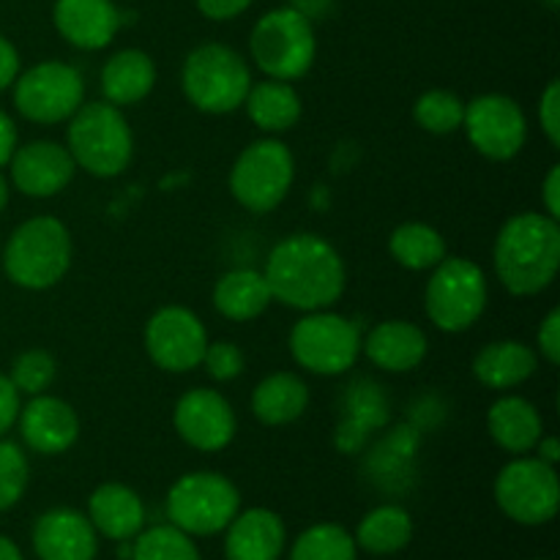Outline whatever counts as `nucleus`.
Returning <instances> with one entry per match:
<instances>
[{
  "instance_id": "obj_8",
  "label": "nucleus",
  "mask_w": 560,
  "mask_h": 560,
  "mask_svg": "<svg viewBox=\"0 0 560 560\" xmlns=\"http://www.w3.org/2000/svg\"><path fill=\"white\" fill-rule=\"evenodd\" d=\"M241 512V492L217 470H195L170 487L167 520L178 530L195 536L222 534Z\"/></svg>"
},
{
  "instance_id": "obj_32",
  "label": "nucleus",
  "mask_w": 560,
  "mask_h": 560,
  "mask_svg": "<svg viewBox=\"0 0 560 560\" xmlns=\"http://www.w3.org/2000/svg\"><path fill=\"white\" fill-rule=\"evenodd\" d=\"M131 560H202L195 539L175 525L142 528L131 539Z\"/></svg>"
},
{
  "instance_id": "obj_26",
  "label": "nucleus",
  "mask_w": 560,
  "mask_h": 560,
  "mask_svg": "<svg viewBox=\"0 0 560 560\" xmlns=\"http://www.w3.org/2000/svg\"><path fill=\"white\" fill-rule=\"evenodd\" d=\"M271 304V288L262 271H255V268H233L213 284V306L219 315L233 323L255 320Z\"/></svg>"
},
{
  "instance_id": "obj_2",
  "label": "nucleus",
  "mask_w": 560,
  "mask_h": 560,
  "mask_svg": "<svg viewBox=\"0 0 560 560\" xmlns=\"http://www.w3.org/2000/svg\"><path fill=\"white\" fill-rule=\"evenodd\" d=\"M492 266L503 288L520 299L539 295L560 268V224L547 213L523 211L503 222L492 246Z\"/></svg>"
},
{
  "instance_id": "obj_19",
  "label": "nucleus",
  "mask_w": 560,
  "mask_h": 560,
  "mask_svg": "<svg viewBox=\"0 0 560 560\" xmlns=\"http://www.w3.org/2000/svg\"><path fill=\"white\" fill-rule=\"evenodd\" d=\"M52 20L60 36L85 52L109 47L124 22L113 0H55Z\"/></svg>"
},
{
  "instance_id": "obj_24",
  "label": "nucleus",
  "mask_w": 560,
  "mask_h": 560,
  "mask_svg": "<svg viewBox=\"0 0 560 560\" xmlns=\"http://www.w3.org/2000/svg\"><path fill=\"white\" fill-rule=\"evenodd\" d=\"M539 366L536 350L517 339H498L485 345L474 359V375L492 392H512L523 386Z\"/></svg>"
},
{
  "instance_id": "obj_5",
  "label": "nucleus",
  "mask_w": 560,
  "mask_h": 560,
  "mask_svg": "<svg viewBox=\"0 0 560 560\" xmlns=\"http://www.w3.org/2000/svg\"><path fill=\"white\" fill-rule=\"evenodd\" d=\"M252 69L228 44H200L180 66V91L200 113L230 115L244 107Z\"/></svg>"
},
{
  "instance_id": "obj_30",
  "label": "nucleus",
  "mask_w": 560,
  "mask_h": 560,
  "mask_svg": "<svg viewBox=\"0 0 560 560\" xmlns=\"http://www.w3.org/2000/svg\"><path fill=\"white\" fill-rule=\"evenodd\" d=\"M388 252L408 271H432L448 255L446 238L424 222L399 224L388 238Z\"/></svg>"
},
{
  "instance_id": "obj_46",
  "label": "nucleus",
  "mask_w": 560,
  "mask_h": 560,
  "mask_svg": "<svg viewBox=\"0 0 560 560\" xmlns=\"http://www.w3.org/2000/svg\"><path fill=\"white\" fill-rule=\"evenodd\" d=\"M0 560H25V558H22L20 547H16L14 541L0 536Z\"/></svg>"
},
{
  "instance_id": "obj_29",
  "label": "nucleus",
  "mask_w": 560,
  "mask_h": 560,
  "mask_svg": "<svg viewBox=\"0 0 560 560\" xmlns=\"http://www.w3.org/2000/svg\"><path fill=\"white\" fill-rule=\"evenodd\" d=\"M353 539L355 547L370 556H394L413 539V517L402 506L386 503L364 514Z\"/></svg>"
},
{
  "instance_id": "obj_40",
  "label": "nucleus",
  "mask_w": 560,
  "mask_h": 560,
  "mask_svg": "<svg viewBox=\"0 0 560 560\" xmlns=\"http://www.w3.org/2000/svg\"><path fill=\"white\" fill-rule=\"evenodd\" d=\"M252 3H255V0H197V9H200L202 16H208V20L224 22L244 14Z\"/></svg>"
},
{
  "instance_id": "obj_34",
  "label": "nucleus",
  "mask_w": 560,
  "mask_h": 560,
  "mask_svg": "<svg viewBox=\"0 0 560 560\" xmlns=\"http://www.w3.org/2000/svg\"><path fill=\"white\" fill-rule=\"evenodd\" d=\"M58 377V364H55L52 353L42 348L25 350L14 359L9 372V381L14 383V388L20 392V397H36V394H47L49 386Z\"/></svg>"
},
{
  "instance_id": "obj_39",
  "label": "nucleus",
  "mask_w": 560,
  "mask_h": 560,
  "mask_svg": "<svg viewBox=\"0 0 560 560\" xmlns=\"http://www.w3.org/2000/svg\"><path fill=\"white\" fill-rule=\"evenodd\" d=\"M20 392L14 388V383L9 381V375L0 372V438L16 424V416H20Z\"/></svg>"
},
{
  "instance_id": "obj_33",
  "label": "nucleus",
  "mask_w": 560,
  "mask_h": 560,
  "mask_svg": "<svg viewBox=\"0 0 560 560\" xmlns=\"http://www.w3.org/2000/svg\"><path fill=\"white\" fill-rule=\"evenodd\" d=\"M413 118L430 135H454V131L463 129L465 102L457 93L446 91V88H432V91H424L416 98Z\"/></svg>"
},
{
  "instance_id": "obj_45",
  "label": "nucleus",
  "mask_w": 560,
  "mask_h": 560,
  "mask_svg": "<svg viewBox=\"0 0 560 560\" xmlns=\"http://www.w3.org/2000/svg\"><path fill=\"white\" fill-rule=\"evenodd\" d=\"M328 5H331V0H293V9L301 11L306 20H312V16H323L328 11Z\"/></svg>"
},
{
  "instance_id": "obj_37",
  "label": "nucleus",
  "mask_w": 560,
  "mask_h": 560,
  "mask_svg": "<svg viewBox=\"0 0 560 560\" xmlns=\"http://www.w3.org/2000/svg\"><path fill=\"white\" fill-rule=\"evenodd\" d=\"M539 126L552 148L560 145V82L550 80L539 96Z\"/></svg>"
},
{
  "instance_id": "obj_38",
  "label": "nucleus",
  "mask_w": 560,
  "mask_h": 560,
  "mask_svg": "<svg viewBox=\"0 0 560 560\" xmlns=\"http://www.w3.org/2000/svg\"><path fill=\"white\" fill-rule=\"evenodd\" d=\"M536 345H539V355L550 366L560 364V310H550L541 320L539 331H536Z\"/></svg>"
},
{
  "instance_id": "obj_12",
  "label": "nucleus",
  "mask_w": 560,
  "mask_h": 560,
  "mask_svg": "<svg viewBox=\"0 0 560 560\" xmlns=\"http://www.w3.org/2000/svg\"><path fill=\"white\" fill-rule=\"evenodd\" d=\"M495 501L520 525H545L558 514L560 481L552 465L539 457H514L495 479Z\"/></svg>"
},
{
  "instance_id": "obj_14",
  "label": "nucleus",
  "mask_w": 560,
  "mask_h": 560,
  "mask_svg": "<svg viewBox=\"0 0 560 560\" xmlns=\"http://www.w3.org/2000/svg\"><path fill=\"white\" fill-rule=\"evenodd\" d=\"M208 342L211 339L202 320L186 306H162L145 323V353L159 370L173 375L197 370Z\"/></svg>"
},
{
  "instance_id": "obj_27",
  "label": "nucleus",
  "mask_w": 560,
  "mask_h": 560,
  "mask_svg": "<svg viewBox=\"0 0 560 560\" xmlns=\"http://www.w3.org/2000/svg\"><path fill=\"white\" fill-rule=\"evenodd\" d=\"M244 109L260 131H266V135H284V131H290L301 120L304 104H301V96L293 88V82L266 77L262 82H252L249 93L244 98Z\"/></svg>"
},
{
  "instance_id": "obj_23",
  "label": "nucleus",
  "mask_w": 560,
  "mask_h": 560,
  "mask_svg": "<svg viewBox=\"0 0 560 560\" xmlns=\"http://www.w3.org/2000/svg\"><path fill=\"white\" fill-rule=\"evenodd\" d=\"M487 432L503 452L520 457L534 452L539 438L545 435V419L534 402L517 394H506L487 410Z\"/></svg>"
},
{
  "instance_id": "obj_17",
  "label": "nucleus",
  "mask_w": 560,
  "mask_h": 560,
  "mask_svg": "<svg viewBox=\"0 0 560 560\" xmlns=\"http://www.w3.org/2000/svg\"><path fill=\"white\" fill-rule=\"evenodd\" d=\"M16 424H20L25 446L42 457L66 454L80 438L77 410L66 399L52 397V394H36L27 399V405L20 408Z\"/></svg>"
},
{
  "instance_id": "obj_15",
  "label": "nucleus",
  "mask_w": 560,
  "mask_h": 560,
  "mask_svg": "<svg viewBox=\"0 0 560 560\" xmlns=\"http://www.w3.org/2000/svg\"><path fill=\"white\" fill-rule=\"evenodd\" d=\"M173 424L186 446L213 454L233 443L238 421L233 405L217 388H191L175 402Z\"/></svg>"
},
{
  "instance_id": "obj_3",
  "label": "nucleus",
  "mask_w": 560,
  "mask_h": 560,
  "mask_svg": "<svg viewBox=\"0 0 560 560\" xmlns=\"http://www.w3.org/2000/svg\"><path fill=\"white\" fill-rule=\"evenodd\" d=\"M74 241L55 217H33L9 235L0 249L3 271L16 288L49 290L69 273Z\"/></svg>"
},
{
  "instance_id": "obj_13",
  "label": "nucleus",
  "mask_w": 560,
  "mask_h": 560,
  "mask_svg": "<svg viewBox=\"0 0 560 560\" xmlns=\"http://www.w3.org/2000/svg\"><path fill=\"white\" fill-rule=\"evenodd\" d=\"M463 131L481 156L509 162L528 142V118L512 96L485 93L474 102H465Z\"/></svg>"
},
{
  "instance_id": "obj_47",
  "label": "nucleus",
  "mask_w": 560,
  "mask_h": 560,
  "mask_svg": "<svg viewBox=\"0 0 560 560\" xmlns=\"http://www.w3.org/2000/svg\"><path fill=\"white\" fill-rule=\"evenodd\" d=\"M5 206H9V180L0 173V213H3Z\"/></svg>"
},
{
  "instance_id": "obj_25",
  "label": "nucleus",
  "mask_w": 560,
  "mask_h": 560,
  "mask_svg": "<svg viewBox=\"0 0 560 560\" xmlns=\"http://www.w3.org/2000/svg\"><path fill=\"white\" fill-rule=\"evenodd\" d=\"M153 85H156V63L142 49H120L102 69L104 102L120 109L135 107L151 96Z\"/></svg>"
},
{
  "instance_id": "obj_21",
  "label": "nucleus",
  "mask_w": 560,
  "mask_h": 560,
  "mask_svg": "<svg viewBox=\"0 0 560 560\" xmlns=\"http://www.w3.org/2000/svg\"><path fill=\"white\" fill-rule=\"evenodd\" d=\"M88 520L104 539L131 541L145 528V503L131 487L107 481L88 498Z\"/></svg>"
},
{
  "instance_id": "obj_18",
  "label": "nucleus",
  "mask_w": 560,
  "mask_h": 560,
  "mask_svg": "<svg viewBox=\"0 0 560 560\" xmlns=\"http://www.w3.org/2000/svg\"><path fill=\"white\" fill-rule=\"evenodd\" d=\"M33 550L38 560H96L98 534L77 509H49L33 525Z\"/></svg>"
},
{
  "instance_id": "obj_28",
  "label": "nucleus",
  "mask_w": 560,
  "mask_h": 560,
  "mask_svg": "<svg viewBox=\"0 0 560 560\" xmlns=\"http://www.w3.org/2000/svg\"><path fill=\"white\" fill-rule=\"evenodd\" d=\"M310 408V386L295 372H273L252 392V413L266 427H288Z\"/></svg>"
},
{
  "instance_id": "obj_36",
  "label": "nucleus",
  "mask_w": 560,
  "mask_h": 560,
  "mask_svg": "<svg viewBox=\"0 0 560 560\" xmlns=\"http://www.w3.org/2000/svg\"><path fill=\"white\" fill-rule=\"evenodd\" d=\"M200 366H206V372L211 381L230 383V381H235V377L244 375L246 355L235 342L219 339V342H208Z\"/></svg>"
},
{
  "instance_id": "obj_6",
  "label": "nucleus",
  "mask_w": 560,
  "mask_h": 560,
  "mask_svg": "<svg viewBox=\"0 0 560 560\" xmlns=\"http://www.w3.org/2000/svg\"><path fill=\"white\" fill-rule=\"evenodd\" d=\"M490 301V284L481 266L468 257H443L430 273L424 312L438 331L463 334L481 320Z\"/></svg>"
},
{
  "instance_id": "obj_43",
  "label": "nucleus",
  "mask_w": 560,
  "mask_h": 560,
  "mask_svg": "<svg viewBox=\"0 0 560 560\" xmlns=\"http://www.w3.org/2000/svg\"><path fill=\"white\" fill-rule=\"evenodd\" d=\"M16 151V126L9 115L0 109V167H5L11 153Z\"/></svg>"
},
{
  "instance_id": "obj_7",
  "label": "nucleus",
  "mask_w": 560,
  "mask_h": 560,
  "mask_svg": "<svg viewBox=\"0 0 560 560\" xmlns=\"http://www.w3.org/2000/svg\"><path fill=\"white\" fill-rule=\"evenodd\" d=\"M249 52L257 69L271 80H301L304 74H310L317 58L312 20H306L293 5L268 11L252 27Z\"/></svg>"
},
{
  "instance_id": "obj_44",
  "label": "nucleus",
  "mask_w": 560,
  "mask_h": 560,
  "mask_svg": "<svg viewBox=\"0 0 560 560\" xmlns=\"http://www.w3.org/2000/svg\"><path fill=\"white\" fill-rule=\"evenodd\" d=\"M534 452H536V457L541 459V463H547V465H552V468H556L558 459H560L558 438L556 435H541L539 443H536Z\"/></svg>"
},
{
  "instance_id": "obj_41",
  "label": "nucleus",
  "mask_w": 560,
  "mask_h": 560,
  "mask_svg": "<svg viewBox=\"0 0 560 560\" xmlns=\"http://www.w3.org/2000/svg\"><path fill=\"white\" fill-rule=\"evenodd\" d=\"M16 74H20V52L9 38L0 36V91L14 85Z\"/></svg>"
},
{
  "instance_id": "obj_11",
  "label": "nucleus",
  "mask_w": 560,
  "mask_h": 560,
  "mask_svg": "<svg viewBox=\"0 0 560 560\" xmlns=\"http://www.w3.org/2000/svg\"><path fill=\"white\" fill-rule=\"evenodd\" d=\"M82 104H85V82L74 66L44 60L16 74L14 107L31 124H63Z\"/></svg>"
},
{
  "instance_id": "obj_42",
  "label": "nucleus",
  "mask_w": 560,
  "mask_h": 560,
  "mask_svg": "<svg viewBox=\"0 0 560 560\" xmlns=\"http://www.w3.org/2000/svg\"><path fill=\"white\" fill-rule=\"evenodd\" d=\"M541 200H545V213L547 217L558 219L560 217V167L552 164L550 173H547L545 184H541Z\"/></svg>"
},
{
  "instance_id": "obj_31",
  "label": "nucleus",
  "mask_w": 560,
  "mask_h": 560,
  "mask_svg": "<svg viewBox=\"0 0 560 560\" xmlns=\"http://www.w3.org/2000/svg\"><path fill=\"white\" fill-rule=\"evenodd\" d=\"M290 560H359V547L342 525L317 523L295 539Z\"/></svg>"
},
{
  "instance_id": "obj_48",
  "label": "nucleus",
  "mask_w": 560,
  "mask_h": 560,
  "mask_svg": "<svg viewBox=\"0 0 560 560\" xmlns=\"http://www.w3.org/2000/svg\"><path fill=\"white\" fill-rule=\"evenodd\" d=\"M545 3L550 5V9H558V3H560V0H545Z\"/></svg>"
},
{
  "instance_id": "obj_20",
  "label": "nucleus",
  "mask_w": 560,
  "mask_h": 560,
  "mask_svg": "<svg viewBox=\"0 0 560 560\" xmlns=\"http://www.w3.org/2000/svg\"><path fill=\"white\" fill-rule=\"evenodd\" d=\"M288 541L282 517L271 509H246L224 528V558L228 560H279Z\"/></svg>"
},
{
  "instance_id": "obj_4",
  "label": "nucleus",
  "mask_w": 560,
  "mask_h": 560,
  "mask_svg": "<svg viewBox=\"0 0 560 560\" xmlns=\"http://www.w3.org/2000/svg\"><path fill=\"white\" fill-rule=\"evenodd\" d=\"M66 148L93 178H115L135 156V135L124 109L109 102H88L69 118Z\"/></svg>"
},
{
  "instance_id": "obj_22",
  "label": "nucleus",
  "mask_w": 560,
  "mask_h": 560,
  "mask_svg": "<svg viewBox=\"0 0 560 560\" xmlns=\"http://www.w3.org/2000/svg\"><path fill=\"white\" fill-rule=\"evenodd\" d=\"M427 334L416 323L408 320H386L377 323L366 339L361 342V353L383 372H410L427 359Z\"/></svg>"
},
{
  "instance_id": "obj_9",
  "label": "nucleus",
  "mask_w": 560,
  "mask_h": 560,
  "mask_svg": "<svg viewBox=\"0 0 560 560\" xmlns=\"http://www.w3.org/2000/svg\"><path fill=\"white\" fill-rule=\"evenodd\" d=\"M293 180V151L277 137L249 142L230 170V191L235 202L252 213H268L282 206Z\"/></svg>"
},
{
  "instance_id": "obj_10",
  "label": "nucleus",
  "mask_w": 560,
  "mask_h": 560,
  "mask_svg": "<svg viewBox=\"0 0 560 560\" xmlns=\"http://www.w3.org/2000/svg\"><path fill=\"white\" fill-rule=\"evenodd\" d=\"M361 328L331 310L304 312L290 328V355L312 375L334 377L355 366L361 355Z\"/></svg>"
},
{
  "instance_id": "obj_35",
  "label": "nucleus",
  "mask_w": 560,
  "mask_h": 560,
  "mask_svg": "<svg viewBox=\"0 0 560 560\" xmlns=\"http://www.w3.org/2000/svg\"><path fill=\"white\" fill-rule=\"evenodd\" d=\"M27 481H31V465L25 452L16 443L0 438V512H9L22 501Z\"/></svg>"
},
{
  "instance_id": "obj_16",
  "label": "nucleus",
  "mask_w": 560,
  "mask_h": 560,
  "mask_svg": "<svg viewBox=\"0 0 560 560\" xmlns=\"http://www.w3.org/2000/svg\"><path fill=\"white\" fill-rule=\"evenodd\" d=\"M9 170L16 191H22L25 197H36V200H47V197L60 195L71 184L77 164L69 148L60 142L33 140L11 153Z\"/></svg>"
},
{
  "instance_id": "obj_1",
  "label": "nucleus",
  "mask_w": 560,
  "mask_h": 560,
  "mask_svg": "<svg viewBox=\"0 0 560 560\" xmlns=\"http://www.w3.org/2000/svg\"><path fill=\"white\" fill-rule=\"evenodd\" d=\"M273 301L299 312L331 310L345 293V260L326 238L295 233L279 241L262 268Z\"/></svg>"
}]
</instances>
